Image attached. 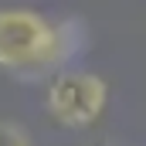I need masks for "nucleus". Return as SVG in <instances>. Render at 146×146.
<instances>
[{"instance_id":"7ed1b4c3","label":"nucleus","mask_w":146,"mask_h":146,"mask_svg":"<svg viewBox=\"0 0 146 146\" xmlns=\"http://www.w3.org/2000/svg\"><path fill=\"white\" fill-rule=\"evenodd\" d=\"M0 146H34V143H31V133L21 122L0 119Z\"/></svg>"},{"instance_id":"f257e3e1","label":"nucleus","mask_w":146,"mask_h":146,"mask_svg":"<svg viewBox=\"0 0 146 146\" xmlns=\"http://www.w3.org/2000/svg\"><path fill=\"white\" fill-rule=\"evenodd\" d=\"M0 68L21 78L61 72L54 24L27 7H0Z\"/></svg>"},{"instance_id":"f03ea898","label":"nucleus","mask_w":146,"mask_h":146,"mask_svg":"<svg viewBox=\"0 0 146 146\" xmlns=\"http://www.w3.org/2000/svg\"><path fill=\"white\" fill-rule=\"evenodd\" d=\"M109 102V82L95 72H82V68H65L51 78L44 106L48 115L65 126V129H88Z\"/></svg>"}]
</instances>
